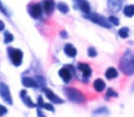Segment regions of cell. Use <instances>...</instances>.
I'll list each match as a JSON object with an SVG mask.
<instances>
[{
	"mask_svg": "<svg viewBox=\"0 0 134 117\" xmlns=\"http://www.w3.org/2000/svg\"><path fill=\"white\" fill-rule=\"evenodd\" d=\"M120 70L125 75L134 74V53L131 49H127L120 60Z\"/></svg>",
	"mask_w": 134,
	"mask_h": 117,
	"instance_id": "1",
	"label": "cell"
},
{
	"mask_svg": "<svg viewBox=\"0 0 134 117\" xmlns=\"http://www.w3.org/2000/svg\"><path fill=\"white\" fill-rule=\"evenodd\" d=\"M64 93H65L66 97L71 102H74V103H85L86 97L85 95L82 94V91L75 89L73 87H65L64 88Z\"/></svg>",
	"mask_w": 134,
	"mask_h": 117,
	"instance_id": "2",
	"label": "cell"
},
{
	"mask_svg": "<svg viewBox=\"0 0 134 117\" xmlns=\"http://www.w3.org/2000/svg\"><path fill=\"white\" fill-rule=\"evenodd\" d=\"M87 18L90 19L91 21H93L94 23L101 26V27H105V28H111L112 27V25L109 23L108 19H106L105 16L100 15V14H98V13H90L87 15Z\"/></svg>",
	"mask_w": 134,
	"mask_h": 117,
	"instance_id": "3",
	"label": "cell"
},
{
	"mask_svg": "<svg viewBox=\"0 0 134 117\" xmlns=\"http://www.w3.org/2000/svg\"><path fill=\"white\" fill-rule=\"evenodd\" d=\"M7 52H8V56H9V59H11L12 63L15 67L20 66L21 62H23V52H21L20 49L12 48V47H9Z\"/></svg>",
	"mask_w": 134,
	"mask_h": 117,
	"instance_id": "4",
	"label": "cell"
},
{
	"mask_svg": "<svg viewBox=\"0 0 134 117\" xmlns=\"http://www.w3.org/2000/svg\"><path fill=\"white\" fill-rule=\"evenodd\" d=\"M0 96L5 101V103L9 104V106L13 104V100H12V95H11V91H9L8 85L2 82H0Z\"/></svg>",
	"mask_w": 134,
	"mask_h": 117,
	"instance_id": "5",
	"label": "cell"
},
{
	"mask_svg": "<svg viewBox=\"0 0 134 117\" xmlns=\"http://www.w3.org/2000/svg\"><path fill=\"white\" fill-rule=\"evenodd\" d=\"M42 90H44V93L46 94L47 98L49 100V102H51V103H54V104H63V103H64V100L61 98V97L57 96V95L54 94V93L52 91L51 89H48V88L44 87V88H42Z\"/></svg>",
	"mask_w": 134,
	"mask_h": 117,
	"instance_id": "6",
	"label": "cell"
},
{
	"mask_svg": "<svg viewBox=\"0 0 134 117\" xmlns=\"http://www.w3.org/2000/svg\"><path fill=\"white\" fill-rule=\"evenodd\" d=\"M28 13L32 18L34 19H39L41 16V13H42V7L40 4H31L28 6Z\"/></svg>",
	"mask_w": 134,
	"mask_h": 117,
	"instance_id": "7",
	"label": "cell"
},
{
	"mask_svg": "<svg viewBox=\"0 0 134 117\" xmlns=\"http://www.w3.org/2000/svg\"><path fill=\"white\" fill-rule=\"evenodd\" d=\"M59 75H60V77L63 78L64 81H65L66 83H68L69 81L72 80V68L69 69V67H64V68H61L60 70H59Z\"/></svg>",
	"mask_w": 134,
	"mask_h": 117,
	"instance_id": "8",
	"label": "cell"
},
{
	"mask_svg": "<svg viewBox=\"0 0 134 117\" xmlns=\"http://www.w3.org/2000/svg\"><path fill=\"white\" fill-rule=\"evenodd\" d=\"M20 98H21V101L24 102V104H25L26 107H28V108H34V107H37V104L33 103V101L31 100V97L28 96V94H27L26 90H21L20 91Z\"/></svg>",
	"mask_w": 134,
	"mask_h": 117,
	"instance_id": "9",
	"label": "cell"
},
{
	"mask_svg": "<svg viewBox=\"0 0 134 117\" xmlns=\"http://www.w3.org/2000/svg\"><path fill=\"white\" fill-rule=\"evenodd\" d=\"M21 82L27 88H38L39 87L37 80H34V78H32V77H28V76H24V77L21 78Z\"/></svg>",
	"mask_w": 134,
	"mask_h": 117,
	"instance_id": "10",
	"label": "cell"
},
{
	"mask_svg": "<svg viewBox=\"0 0 134 117\" xmlns=\"http://www.w3.org/2000/svg\"><path fill=\"white\" fill-rule=\"evenodd\" d=\"M78 69L82 73V75L85 76L86 78L91 77V75H92V69H91L90 64H87V63H79L78 64Z\"/></svg>",
	"mask_w": 134,
	"mask_h": 117,
	"instance_id": "11",
	"label": "cell"
},
{
	"mask_svg": "<svg viewBox=\"0 0 134 117\" xmlns=\"http://www.w3.org/2000/svg\"><path fill=\"white\" fill-rule=\"evenodd\" d=\"M37 107H39V108H44V109H46V110H49L51 113H54V111H55V109H54L53 104H52V103H45L41 96L38 97V103H37Z\"/></svg>",
	"mask_w": 134,
	"mask_h": 117,
	"instance_id": "12",
	"label": "cell"
},
{
	"mask_svg": "<svg viewBox=\"0 0 134 117\" xmlns=\"http://www.w3.org/2000/svg\"><path fill=\"white\" fill-rule=\"evenodd\" d=\"M75 2H78L79 5V8L85 14H90L91 13V7H90V4H88L86 0H74Z\"/></svg>",
	"mask_w": 134,
	"mask_h": 117,
	"instance_id": "13",
	"label": "cell"
},
{
	"mask_svg": "<svg viewBox=\"0 0 134 117\" xmlns=\"http://www.w3.org/2000/svg\"><path fill=\"white\" fill-rule=\"evenodd\" d=\"M54 0H45L44 2H42V7H44V11L46 12V13H52L54 9Z\"/></svg>",
	"mask_w": 134,
	"mask_h": 117,
	"instance_id": "14",
	"label": "cell"
},
{
	"mask_svg": "<svg viewBox=\"0 0 134 117\" xmlns=\"http://www.w3.org/2000/svg\"><path fill=\"white\" fill-rule=\"evenodd\" d=\"M93 85H94L95 91H98V93H101L102 90L105 89V87H106L105 81L101 80V78H97V80L94 81V83H93Z\"/></svg>",
	"mask_w": 134,
	"mask_h": 117,
	"instance_id": "15",
	"label": "cell"
},
{
	"mask_svg": "<svg viewBox=\"0 0 134 117\" xmlns=\"http://www.w3.org/2000/svg\"><path fill=\"white\" fill-rule=\"evenodd\" d=\"M64 52H65V54L67 56H69V58H74V56L76 55V49L74 46H72V45H66L65 48H64Z\"/></svg>",
	"mask_w": 134,
	"mask_h": 117,
	"instance_id": "16",
	"label": "cell"
},
{
	"mask_svg": "<svg viewBox=\"0 0 134 117\" xmlns=\"http://www.w3.org/2000/svg\"><path fill=\"white\" fill-rule=\"evenodd\" d=\"M116 76H118V71H116V69L113 68V67H111V68H108L106 70V77L108 78V80L115 78Z\"/></svg>",
	"mask_w": 134,
	"mask_h": 117,
	"instance_id": "17",
	"label": "cell"
},
{
	"mask_svg": "<svg viewBox=\"0 0 134 117\" xmlns=\"http://www.w3.org/2000/svg\"><path fill=\"white\" fill-rule=\"evenodd\" d=\"M124 14H125L126 16H128V18L133 16L134 15V5H128V6H126L125 8H124Z\"/></svg>",
	"mask_w": 134,
	"mask_h": 117,
	"instance_id": "18",
	"label": "cell"
},
{
	"mask_svg": "<svg viewBox=\"0 0 134 117\" xmlns=\"http://www.w3.org/2000/svg\"><path fill=\"white\" fill-rule=\"evenodd\" d=\"M58 8H59V11L61 12V13H68V9H69V7L67 6V5L65 4V2H59L58 4Z\"/></svg>",
	"mask_w": 134,
	"mask_h": 117,
	"instance_id": "19",
	"label": "cell"
},
{
	"mask_svg": "<svg viewBox=\"0 0 134 117\" xmlns=\"http://www.w3.org/2000/svg\"><path fill=\"white\" fill-rule=\"evenodd\" d=\"M14 40V36L11 34L9 32H5V34H4V41H5V44H9V42H12Z\"/></svg>",
	"mask_w": 134,
	"mask_h": 117,
	"instance_id": "20",
	"label": "cell"
},
{
	"mask_svg": "<svg viewBox=\"0 0 134 117\" xmlns=\"http://www.w3.org/2000/svg\"><path fill=\"white\" fill-rule=\"evenodd\" d=\"M128 34H130V29H128L127 27H124V28H121V29H119V35H120V38H122V39H126V38L128 36Z\"/></svg>",
	"mask_w": 134,
	"mask_h": 117,
	"instance_id": "21",
	"label": "cell"
},
{
	"mask_svg": "<svg viewBox=\"0 0 134 117\" xmlns=\"http://www.w3.org/2000/svg\"><path fill=\"white\" fill-rule=\"evenodd\" d=\"M102 114H108V109L107 108H105V107H101V108H99V109H97V110L94 111V115H102Z\"/></svg>",
	"mask_w": 134,
	"mask_h": 117,
	"instance_id": "22",
	"label": "cell"
},
{
	"mask_svg": "<svg viewBox=\"0 0 134 117\" xmlns=\"http://www.w3.org/2000/svg\"><path fill=\"white\" fill-rule=\"evenodd\" d=\"M108 21H109V23H111V25H113V26H118L119 22H120V21H119V19L116 18V16H113V15L109 16Z\"/></svg>",
	"mask_w": 134,
	"mask_h": 117,
	"instance_id": "23",
	"label": "cell"
},
{
	"mask_svg": "<svg viewBox=\"0 0 134 117\" xmlns=\"http://www.w3.org/2000/svg\"><path fill=\"white\" fill-rule=\"evenodd\" d=\"M118 96V93H115L112 88H108L107 90V95H106V98H109V97H116Z\"/></svg>",
	"mask_w": 134,
	"mask_h": 117,
	"instance_id": "24",
	"label": "cell"
},
{
	"mask_svg": "<svg viewBox=\"0 0 134 117\" xmlns=\"http://www.w3.org/2000/svg\"><path fill=\"white\" fill-rule=\"evenodd\" d=\"M87 53H88V56H91V58H95V56H97V51H95L93 47H90V48L87 49Z\"/></svg>",
	"mask_w": 134,
	"mask_h": 117,
	"instance_id": "25",
	"label": "cell"
},
{
	"mask_svg": "<svg viewBox=\"0 0 134 117\" xmlns=\"http://www.w3.org/2000/svg\"><path fill=\"white\" fill-rule=\"evenodd\" d=\"M6 114H7V108H6V107H4V106H1V104H0V116L6 115Z\"/></svg>",
	"mask_w": 134,
	"mask_h": 117,
	"instance_id": "26",
	"label": "cell"
},
{
	"mask_svg": "<svg viewBox=\"0 0 134 117\" xmlns=\"http://www.w3.org/2000/svg\"><path fill=\"white\" fill-rule=\"evenodd\" d=\"M0 12H1V13H4L5 15H8V13H7V11H6V9H5V7L2 6V4H1V2H0Z\"/></svg>",
	"mask_w": 134,
	"mask_h": 117,
	"instance_id": "27",
	"label": "cell"
},
{
	"mask_svg": "<svg viewBox=\"0 0 134 117\" xmlns=\"http://www.w3.org/2000/svg\"><path fill=\"white\" fill-rule=\"evenodd\" d=\"M37 115H38V117H46V115H45V114L42 113L41 109H40V108L37 110Z\"/></svg>",
	"mask_w": 134,
	"mask_h": 117,
	"instance_id": "28",
	"label": "cell"
},
{
	"mask_svg": "<svg viewBox=\"0 0 134 117\" xmlns=\"http://www.w3.org/2000/svg\"><path fill=\"white\" fill-rule=\"evenodd\" d=\"M4 28H5V23H4V22H2V21H1V20H0V32H1V30H2V29H4Z\"/></svg>",
	"mask_w": 134,
	"mask_h": 117,
	"instance_id": "29",
	"label": "cell"
}]
</instances>
